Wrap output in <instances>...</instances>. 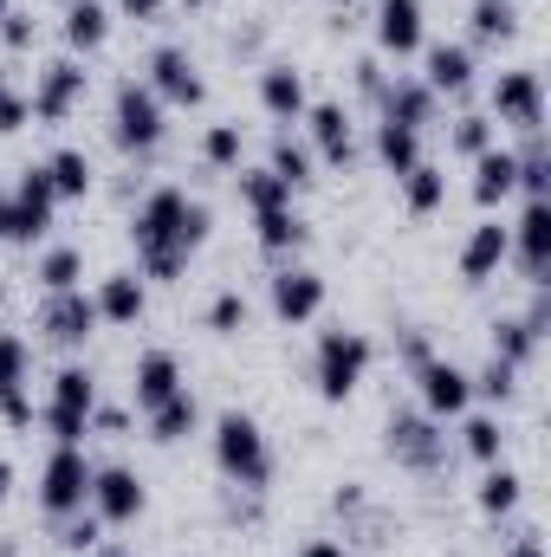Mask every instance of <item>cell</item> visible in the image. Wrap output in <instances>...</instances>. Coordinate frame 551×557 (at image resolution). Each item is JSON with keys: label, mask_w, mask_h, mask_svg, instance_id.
<instances>
[{"label": "cell", "mask_w": 551, "mask_h": 557, "mask_svg": "<svg viewBox=\"0 0 551 557\" xmlns=\"http://www.w3.org/2000/svg\"><path fill=\"white\" fill-rule=\"evenodd\" d=\"M208 227H215V214H208L188 188H149L143 208H137V221H131L143 278H182L188 260L208 247Z\"/></svg>", "instance_id": "cell-1"}, {"label": "cell", "mask_w": 551, "mask_h": 557, "mask_svg": "<svg viewBox=\"0 0 551 557\" xmlns=\"http://www.w3.org/2000/svg\"><path fill=\"white\" fill-rule=\"evenodd\" d=\"M215 467L228 473V486L267 493V480H273V447H267L260 421L247 416V409H221V416H215Z\"/></svg>", "instance_id": "cell-2"}, {"label": "cell", "mask_w": 551, "mask_h": 557, "mask_svg": "<svg viewBox=\"0 0 551 557\" xmlns=\"http://www.w3.org/2000/svg\"><path fill=\"white\" fill-rule=\"evenodd\" d=\"M364 376H370V337H364V331H344V324L325 331V337H318V357H311L318 396H325V403H351Z\"/></svg>", "instance_id": "cell-3"}, {"label": "cell", "mask_w": 551, "mask_h": 557, "mask_svg": "<svg viewBox=\"0 0 551 557\" xmlns=\"http://www.w3.org/2000/svg\"><path fill=\"white\" fill-rule=\"evenodd\" d=\"M111 137H118L124 156H149V149H162V137H169V104L143 78H124L118 85V98H111Z\"/></svg>", "instance_id": "cell-4"}, {"label": "cell", "mask_w": 551, "mask_h": 557, "mask_svg": "<svg viewBox=\"0 0 551 557\" xmlns=\"http://www.w3.org/2000/svg\"><path fill=\"white\" fill-rule=\"evenodd\" d=\"M91 409H98V376L91 370H78V363H65L59 376H52V396H46V434L59 441V447H85V434H91Z\"/></svg>", "instance_id": "cell-5"}, {"label": "cell", "mask_w": 551, "mask_h": 557, "mask_svg": "<svg viewBox=\"0 0 551 557\" xmlns=\"http://www.w3.org/2000/svg\"><path fill=\"white\" fill-rule=\"evenodd\" d=\"M91 473H98V460H85V447H52L46 467H39V506H46V519H72V512H85V499H91Z\"/></svg>", "instance_id": "cell-6"}, {"label": "cell", "mask_w": 551, "mask_h": 557, "mask_svg": "<svg viewBox=\"0 0 551 557\" xmlns=\"http://www.w3.org/2000/svg\"><path fill=\"white\" fill-rule=\"evenodd\" d=\"M383 447H390V460H403L409 473H434V467L448 460L441 421L421 416V409H396V416L383 421Z\"/></svg>", "instance_id": "cell-7"}, {"label": "cell", "mask_w": 551, "mask_h": 557, "mask_svg": "<svg viewBox=\"0 0 551 557\" xmlns=\"http://www.w3.org/2000/svg\"><path fill=\"white\" fill-rule=\"evenodd\" d=\"M143 85H149L162 104H182V111H195V104L208 98V78H201V65L188 59V46H156L149 65H143Z\"/></svg>", "instance_id": "cell-8"}, {"label": "cell", "mask_w": 551, "mask_h": 557, "mask_svg": "<svg viewBox=\"0 0 551 557\" xmlns=\"http://www.w3.org/2000/svg\"><path fill=\"white\" fill-rule=\"evenodd\" d=\"M493 117L513 124V131H526V137H539V131H546V78H539L532 65L500 72V78H493Z\"/></svg>", "instance_id": "cell-9"}, {"label": "cell", "mask_w": 551, "mask_h": 557, "mask_svg": "<svg viewBox=\"0 0 551 557\" xmlns=\"http://www.w3.org/2000/svg\"><path fill=\"white\" fill-rule=\"evenodd\" d=\"M98 324H105V318H98V305H91L85 285H78V292H46V305H39V337L59 344V350H85Z\"/></svg>", "instance_id": "cell-10"}, {"label": "cell", "mask_w": 551, "mask_h": 557, "mask_svg": "<svg viewBox=\"0 0 551 557\" xmlns=\"http://www.w3.org/2000/svg\"><path fill=\"white\" fill-rule=\"evenodd\" d=\"M415 389H421V416H434V421L474 409V376H467L461 363H448V357H428V363L415 370Z\"/></svg>", "instance_id": "cell-11"}, {"label": "cell", "mask_w": 551, "mask_h": 557, "mask_svg": "<svg viewBox=\"0 0 551 557\" xmlns=\"http://www.w3.org/2000/svg\"><path fill=\"white\" fill-rule=\"evenodd\" d=\"M506 260H519V273L546 285L551 273V201H526L519 221L506 227Z\"/></svg>", "instance_id": "cell-12"}, {"label": "cell", "mask_w": 551, "mask_h": 557, "mask_svg": "<svg viewBox=\"0 0 551 557\" xmlns=\"http://www.w3.org/2000/svg\"><path fill=\"white\" fill-rule=\"evenodd\" d=\"M105 525H137L143 506H149V493H143V480L131 467H98L91 473V499H85Z\"/></svg>", "instance_id": "cell-13"}, {"label": "cell", "mask_w": 551, "mask_h": 557, "mask_svg": "<svg viewBox=\"0 0 551 557\" xmlns=\"http://www.w3.org/2000/svg\"><path fill=\"white\" fill-rule=\"evenodd\" d=\"M78 98H85V65L78 59H52L46 72H39V85H33V117L39 124H65L72 111H78Z\"/></svg>", "instance_id": "cell-14"}, {"label": "cell", "mask_w": 551, "mask_h": 557, "mask_svg": "<svg viewBox=\"0 0 551 557\" xmlns=\"http://www.w3.org/2000/svg\"><path fill=\"white\" fill-rule=\"evenodd\" d=\"M267 298H273V318L279 324H311L325 311V278L311 267H279L267 278Z\"/></svg>", "instance_id": "cell-15"}, {"label": "cell", "mask_w": 551, "mask_h": 557, "mask_svg": "<svg viewBox=\"0 0 551 557\" xmlns=\"http://www.w3.org/2000/svg\"><path fill=\"white\" fill-rule=\"evenodd\" d=\"M305 131H311V156L331 162V169H351L357 162V131H351V111L344 104H305Z\"/></svg>", "instance_id": "cell-16"}, {"label": "cell", "mask_w": 551, "mask_h": 557, "mask_svg": "<svg viewBox=\"0 0 551 557\" xmlns=\"http://www.w3.org/2000/svg\"><path fill=\"white\" fill-rule=\"evenodd\" d=\"M305 104H311V91H305V72H298V65H285V59L260 65V111H267L273 124H298Z\"/></svg>", "instance_id": "cell-17"}, {"label": "cell", "mask_w": 551, "mask_h": 557, "mask_svg": "<svg viewBox=\"0 0 551 557\" xmlns=\"http://www.w3.org/2000/svg\"><path fill=\"white\" fill-rule=\"evenodd\" d=\"M421 85H428L434 98H467V91H474V52L434 39V46L421 52Z\"/></svg>", "instance_id": "cell-18"}, {"label": "cell", "mask_w": 551, "mask_h": 557, "mask_svg": "<svg viewBox=\"0 0 551 557\" xmlns=\"http://www.w3.org/2000/svg\"><path fill=\"white\" fill-rule=\"evenodd\" d=\"M428 20V7L421 0H377V46L390 52V59H409V52H421V26Z\"/></svg>", "instance_id": "cell-19"}, {"label": "cell", "mask_w": 551, "mask_h": 557, "mask_svg": "<svg viewBox=\"0 0 551 557\" xmlns=\"http://www.w3.org/2000/svg\"><path fill=\"white\" fill-rule=\"evenodd\" d=\"M175 389H188V383H182V363H175V350H143L137 370H131V403L149 416V409H156V403H169Z\"/></svg>", "instance_id": "cell-20"}, {"label": "cell", "mask_w": 551, "mask_h": 557, "mask_svg": "<svg viewBox=\"0 0 551 557\" xmlns=\"http://www.w3.org/2000/svg\"><path fill=\"white\" fill-rule=\"evenodd\" d=\"M377 111L390 117V124H409V131H428L434 117H441V98L421 85V78H390L383 85V98H377Z\"/></svg>", "instance_id": "cell-21"}, {"label": "cell", "mask_w": 551, "mask_h": 557, "mask_svg": "<svg viewBox=\"0 0 551 557\" xmlns=\"http://www.w3.org/2000/svg\"><path fill=\"white\" fill-rule=\"evenodd\" d=\"M91 305H98L105 324H137L149 311V285H143V273H111V278H98Z\"/></svg>", "instance_id": "cell-22"}, {"label": "cell", "mask_w": 551, "mask_h": 557, "mask_svg": "<svg viewBox=\"0 0 551 557\" xmlns=\"http://www.w3.org/2000/svg\"><path fill=\"white\" fill-rule=\"evenodd\" d=\"M500 267H506V221H480V227L461 240V278L480 285V278H493Z\"/></svg>", "instance_id": "cell-23"}, {"label": "cell", "mask_w": 551, "mask_h": 557, "mask_svg": "<svg viewBox=\"0 0 551 557\" xmlns=\"http://www.w3.org/2000/svg\"><path fill=\"white\" fill-rule=\"evenodd\" d=\"M506 195H519V162H513V149H480L474 156V201L480 208H500Z\"/></svg>", "instance_id": "cell-24"}, {"label": "cell", "mask_w": 551, "mask_h": 557, "mask_svg": "<svg viewBox=\"0 0 551 557\" xmlns=\"http://www.w3.org/2000/svg\"><path fill=\"white\" fill-rule=\"evenodd\" d=\"M111 39V7L105 0H72L65 7V46L72 52H105Z\"/></svg>", "instance_id": "cell-25"}, {"label": "cell", "mask_w": 551, "mask_h": 557, "mask_svg": "<svg viewBox=\"0 0 551 557\" xmlns=\"http://www.w3.org/2000/svg\"><path fill=\"white\" fill-rule=\"evenodd\" d=\"M39 169H46V182H52V195H59V201H85V195H91V182H98L85 149H52Z\"/></svg>", "instance_id": "cell-26"}, {"label": "cell", "mask_w": 551, "mask_h": 557, "mask_svg": "<svg viewBox=\"0 0 551 557\" xmlns=\"http://www.w3.org/2000/svg\"><path fill=\"white\" fill-rule=\"evenodd\" d=\"M195 428H201V403H195L188 389H175L169 403H156V409H149V441H162V447L188 441Z\"/></svg>", "instance_id": "cell-27"}, {"label": "cell", "mask_w": 551, "mask_h": 557, "mask_svg": "<svg viewBox=\"0 0 551 557\" xmlns=\"http://www.w3.org/2000/svg\"><path fill=\"white\" fill-rule=\"evenodd\" d=\"M467 33H474L480 46L513 39V33H519V0H474V7H467Z\"/></svg>", "instance_id": "cell-28"}, {"label": "cell", "mask_w": 551, "mask_h": 557, "mask_svg": "<svg viewBox=\"0 0 551 557\" xmlns=\"http://www.w3.org/2000/svg\"><path fill=\"white\" fill-rule=\"evenodd\" d=\"M377 162H383L390 175H409L415 162H421V131H409V124H390V117H377Z\"/></svg>", "instance_id": "cell-29"}, {"label": "cell", "mask_w": 551, "mask_h": 557, "mask_svg": "<svg viewBox=\"0 0 551 557\" xmlns=\"http://www.w3.org/2000/svg\"><path fill=\"white\" fill-rule=\"evenodd\" d=\"M305 214H292V208H267V214H254V240L267 247V253H298L305 247Z\"/></svg>", "instance_id": "cell-30"}, {"label": "cell", "mask_w": 551, "mask_h": 557, "mask_svg": "<svg viewBox=\"0 0 551 557\" xmlns=\"http://www.w3.org/2000/svg\"><path fill=\"white\" fill-rule=\"evenodd\" d=\"M539 344H546V337H539L526 318H493V357H500V363L526 370V363L539 357Z\"/></svg>", "instance_id": "cell-31"}, {"label": "cell", "mask_w": 551, "mask_h": 557, "mask_svg": "<svg viewBox=\"0 0 551 557\" xmlns=\"http://www.w3.org/2000/svg\"><path fill=\"white\" fill-rule=\"evenodd\" d=\"M519 499H526V480H519L513 467H500V460H493V467H487V480H480V512H487V519H513V512H519Z\"/></svg>", "instance_id": "cell-32"}, {"label": "cell", "mask_w": 551, "mask_h": 557, "mask_svg": "<svg viewBox=\"0 0 551 557\" xmlns=\"http://www.w3.org/2000/svg\"><path fill=\"white\" fill-rule=\"evenodd\" d=\"M513 162H519V195H526V201H551V149H546V131H539V137H526V149H513Z\"/></svg>", "instance_id": "cell-33"}, {"label": "cell", "mask_w": 551, "mask_h": 557, "mask_svg": "<svg viewBox=\"0 0 551 557\" xmlns=\"http://www.w3.org/2000/svg\"><path fill=\"white\" fill-rule=\"evenodd\" d=\"M396 182H403V201H409V214H434V208L448 201V175H441L428 156L415 162L409 175H396Z\"/></svg>", "instance_id": "cell-34"}, {"label": "cell", "mask_w": 551, "mask_h": 557, "mask_svg": "<svg viewBox=\"0 0 551 557\" xmlns=\"http://www.w3.org/2000/svg\"><path fill=\"white\" fill-rule=\"evenodd\" d=\"M33 278H39V292H78V278H85V253H78V247H46L39 267H33Z\"/></svg>", "instance_id": "cell-35"}, {"label": "cell", "mask_w": 551, "mask_h": 557, "mask_svg": "<svg viewBox=\"0 0 551 557\" xmlns=\"http://www.w3.org/2000/svg\"><path fill=\"white\" fill-rule=\"evenodd\" d=\"M461 447H467L480 467H493V460L506 454V428H500V416H474V409H467V416H461Z\"/></svg>", "instance_id": "cell-36"}, {"label": "cell", "mask_w": 551, "mask_h": 557, "mask_svg": "<svg viewBox=\"0 0 551 557\" xmlns=\"http://www.w3.org/2000/svg\"><path fill=\"white\" fill-rule=\"evenodd\" d=\"M234 182H241V201H247L254 214H267V208H292V188L279 182L273 169H241Z\"/></svg>", "instance_id": "cell-37"}, {"label": "cell", "mask_w": 551, "mask_h": 557, "mask_svg": "<svg viewBox=\"0 0 551 557\" xmlns=\"http://www.w3.org/2000/svg\"><path fill=\"white\" fill-rule=\"evenodd\" d=\"M311 162H318V156H311L305 143H292V137H273V156H267V169H273V175L285 182V188H292V195H298V188L311 182Z\"/></svg>", "instance_id": "cell-38"}, {"label": "cell", "mask_w": 551, "mask_h": 557, "mask_svg": "<svg viewBox=\"0 0 551 557\" xmlns=\"http://www.w3.org/2000/svg\"><path fill=\"white\" fill-rule=\"evenodd\" d=\"M13 201H20L33 221H46V227H52V214H59V195H52L46 169H20V182H13Z\"/></svg>", "instance_id": "cell-39"}, {"label": "cell", "mask_w": 551, "mask_h": 557, "mask_svg": "<svg viewBox=\"0 0 551 557\" xmlns=\"http://www.w3.org/2000/svg\"><path fill=\"white\" fill-rule=\"evenodd\" d=\"M493 137H500V124L493 117H480V111H467V117H454V131H448V143H454V156H480V149H493Z\"/></svg>", "instance_id": "cell-40"}, {"label": "cell", "mask_w": 551, "mask_h": 557, "mask_svg": "<svg viewBox=\"0 0 551 557\" xmlns=\"http://www.w3.org/2000/svg\"><path fill=\"white\" fill-rule=\"evenodd\" d=\"M0 240L7 247H33V240H46V221H33L13 195H0Z\"/></svg>", "instance_id": "cell-41"}, {"label": "cell", "mask_w": 551, "mask_h": 557, "mask_svg": "<svg viewBox=\"0 0 551 557\" xmlns=\"http://www.w3.org/2000/svg\"><path fill=\"white\" fill-rule=\"evenodd\" d=\"M201 162H208V169H241V124H208Z\"/></svg>", "instance_id": "cell-42"}, {"label": "cell", "mask_w": 551, "mask_h": 557, "mask_svg": "<svg viewBox=\"0 0 551 557\" xmlns=\"http://www.w3.org/2000/svg\"><path fill=\"white\" fill-rule=\"evenodd\" d=\"M59 545H65V552H98V545H105V519H98V512L59 519Z\"/></svg>", "instance_id": "cell-43"}, {"label": "cell", "mask_w": 551, "mask_h": 557, "mask_svg": "<svg viewBox=\"0 0 551 557\" xmlns=\"http://www.w3.org/2000/svg\"><path fill=\"white\" fill-rule=\"evenodd\" d=\"M208 331L241 337V331H247V298H241V292H215V305H208Z\"/></svg>", "instance_id": "cell-44"}, {"label": "cell", "mask_w": 551, "mask_h": 557, "mask_svg": "<svg viewBox=\"0 0 551 557\" xmlns=\"http://www.w3.org/2000/svg\"><path fill=\"white\" fill-rule=\"evenodd\" d=\"M474 396H487V403H513V396H519V370L493 357V363L474 376Z\"/></svg>", "instance_id": "cell-45"}, {"label": "cell", "mask_w": 551, "mask_h": 557, "mask_svg": "<svg viewBox=\"0 0 551 557\" xmlns=\"http://www.w3.org/2000/svg\"><path fill=\"white\" fill-rule=\"evenodd\" d=\"M26 363H33V350H26V337H13V331H0V389H20V383H26Z\"/></svg>", "instance_id": "cell-46"}, {"label": "cell", "mask_w": 551, "mask_h": 557, "mask_svg": "<svg viewBox=\"0 0 551 557\" xmlns=\"http://www.w3.org/2000/svg\"><path fill=\"white\" fill-rule=\"evenodd\" d=\"M0 39H7V52H26V46L39 39V26H33V13H20V7H7V13H0Z\"/></svg>", "instance_id": "cell-47"}, {"label": "cell", "mask_w": 551, "mask_h": 557, "mask_svg": "<svg viewBox=\"0 0 551 557\" xmlns=\"http://www.w3.org/2000/svg\"><path fill=\"white\" fill-rule=\"evenodd\" d=\"M33 124V104L20 98V91H0V137H13V131H26Z\"/></svg>", "instance_id": "cell-48"}, {"label": "cell", "mask_w": 551, "mask_h": 557, "mask_svg": "<svg viewBox=\"0 0 551 557\" xmlns=\"http://www.w3.org/2000/svg\"><path fill=\"white\" fill-rule=\"evenodd\" d=\"M0 421H7V428H33V403H26V383H20V389H0Z\"/></svg>", "instance_id": "cell-49"}, {"label": "cell", "mask_w": 551, "mask_h": 557, "mask_svg": "<svg viewBox=\"0 0 551 557\" xmlns=\"http://www.w3.org/2000/svg\"><path fill=\"white\" fill-rule=\"evenodd\" d=\"M396 344H403V363H409V376L428 363V357H434V350H428V331H415V324H403V337H396Z\"/></svg>", "instance_id": "cell-50"}, {"label": "cell", "mask_w": 551, "mask_h": 557, "mask_svg": "<svg viewBox=\"0 0 551 557\" xmlns=\"http://www.w3.org/2000/svg\"><path fill=\"white\" fill-rule=\"evenodd\" d=\"M383 85H390V78H383V65H377V59H357V91H364L370 104L383 98Z\"/></svg>", "instance_id": "cell-51"}, {"label": "cell", "mask_w": 551, "mask_h": 557, "mask_svg": "<svg viewBox=\"0 0 551 557\" xmlns=\"http://www.w3.org/2000/svg\"><path fill=\"white\" fill-rule=\"evenodd\" d=\"M162 7H169V0H118V13H124V20H137V26L162 20Z\"/></svg>", "instance_id": "cell-52"}, {"label": "cell", "mask_w": 551, "mask_h": 557, "mask_svg": "<svg viewBox=\"0 0 551 557\" xmlns=\"http://www.w3.org/2000/svg\"><path fill=\"white\" fill-rule=\"evenodd\" d=\"M91 428H98V434H124L131 416H124V409H91Z\"/></svg>", "instance_id": "cell-53"}, {"label": "cell", "mask_w": 551, "mask_h": 557, "mask_svg": "<svg viewBox=\"0 0 551 557\" xmlns=\"http://www.w3.org/2000/svg\"><path fill=\"white\" fill-rule=\"evenodd\" d=\"M292 557H351V552H344V545H331V539H311L305 552H292Z\"/></svg>", "instance_id": "cell-54"}, {"label": "cell", "mask_w": 551, "mask_h": 557, "mask_svg": "<svg viewBox=\"0 0 551 557\" xmlns=\"http://www.w3.org/2000/svg\"><path fill=\"white\" fill-rule=\"evenodd\" d=\"M506 557H546V545H539V532H526V539H513V552Z\"/></svg>", "instance_id": "cell-55"}, {"label": "cell", "mask_w": 551, "mask_h": 557, "mask_svg": "<svg viewBox=\"0 0 551 557\" xmlns=\"http://www.w3.org/2000/svg\"><path fill=\"white\" fill-rule=\"evenodd\" d=\"M98 557H143V552H131V545H98Z\"/></svg>", "instance_id": "cell-56"}, {"label": "cell", "mask_w": 551, "mask_h": 557, "mask_svg": "<svg viewBox=\"0 0 551 557\" xmlns=\"http://www.w3.org/2000/svg\"><path fill=\"white\" fill-rule=\"evenodd\" d=\"M7 486H13V467H7V460H0V499H7Z\"/></svg>", "instance_id": "cell-57"}, {"label": "cell", "mask_w": 551, "mask_h": 557, "mask_svg": "<svg viewBox=\"0 0 551 557\" xmlns=\"http://www.w3.org/2000/svg\"><path fill=\"white\" fill-rule=\"evenodd\" d=\"M182 7H215V0H182Z\"/></svg>", "instance_id": "cell-58"}, {"label": "cell", "mask_w": 551, "mask_h": 557, "mask_svg": "<svg viewBox=\"0 0 551 557\" xmlns=\"http://www.w3.org/2000/svg\"><path fill=\"white\" fill-rule=\"evenodd\" d=\"M0 557H20V552H13V545H0Z\"/></svg>", "instance_id": "cell-59"}, {"label": "cell", "mask_w": 551, "mask_h": 557, "mask_svg": "<svg viewBox=\"0 0 551 557\" xmlns=\"http://www.w3.org/2000/svg\"><path fill=\"white\" fill-rule=\"evenodd\" d=\"M0 91H7V65H0Z\"/></svg>", "instance_id": "cell-60"}, {"label": "cell", "mask_w": 551, "mask_h": 557, "mask_svg": "<svg viewBox=\"0 0 551 557\" xmlns=\"http://www.w3.org/2000/svg\"><path fill=\"white\" fill-rule=\"evenodd\" d=\"M7 7H13V0H0V13H7Z\"/></svg>", "instance_id": "cell-61"}, {"label": "cell", "mask_w": 551, "mask_h": 557, "mask_svg": "<svg viewBox=\"0 0 551 557\" xmlns=\"http://www.w3.org/2000/svg\"><path fill=\"white\" fill-rule=\"evenodd\" d=\"M65 7H72V0H65Z\"/></svg>", "instance_id": "cell-62"}]
</instances>
